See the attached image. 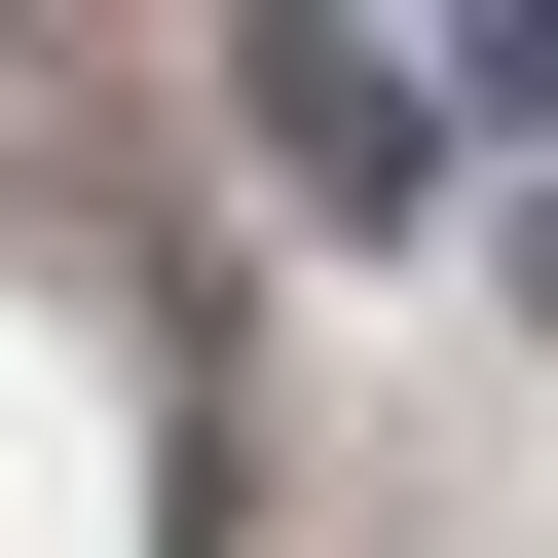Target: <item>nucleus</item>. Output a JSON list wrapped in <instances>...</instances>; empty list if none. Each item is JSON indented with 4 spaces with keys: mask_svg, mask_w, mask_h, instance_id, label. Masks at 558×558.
<instances>
[{
    "mask_svg": "<svg viewBox=\"0 0 558 558\" xmlns=\"http://www.w3.org/2000/svg\"><path fill=\"white\" fill-rule=\"evenodd\" d=\"M260 149H299L336 223H410V186H447V75H410V38H260Z\"/></svg>",
    "mask_w": 558,
    "mask_h": 558,
    "instance_id": "nucleus-1",
    "label": "nucleus"
}]
</instances>
